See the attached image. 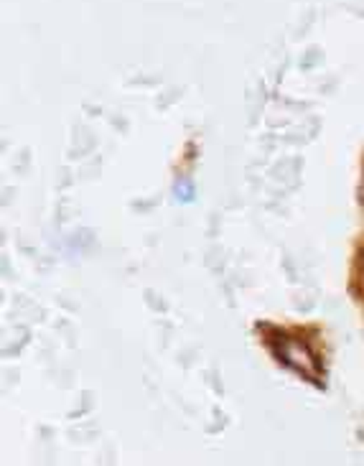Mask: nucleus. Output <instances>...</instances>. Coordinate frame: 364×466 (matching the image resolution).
I'll return each instance as SVG.
<instances>
[{
  "label": "nucleus",
  "instance_id": "1",
  "mask_svg": "<svg viewBox=\"0 0 364 466\" xmlns=\"http://www.w3.org/2000/svg\"><path fill=\"white\" fill-rule=\"evenodd\" d=\"M280 359H283L285 364L295 367L298 372H303V375H313V372H318L316 357L311 355L306 344H301V341H295V339H285L283 341Z\"/></svg>",
  "mask_w": 364,
  "mask_h": 466
},
{
  "label": "nucleus",
  "instance_id": "2",
  "mask_svg": "<svg viewBox=\"0 0 364 466\" xmlns=\"http://www.w3.org/2000/svg\"><path fill=\"white\" fill-rule=\"evenodd\" d=\"M362 199H364V181H362Z\"/></svg>",
  "mask_w": 364,
  "mask_h": 466
}]
</instances>
